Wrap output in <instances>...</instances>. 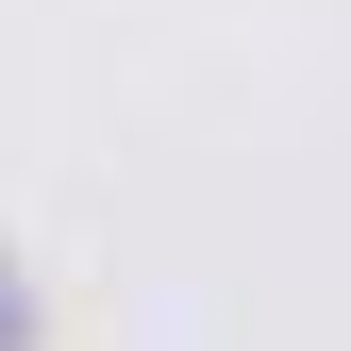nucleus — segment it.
Segmentation results:
<instances>
[{"instance_id":"obj_1","label":"nucleus","mask_w":351,"mask_h":351,"mask_svg":"<svg viewBox=\"0 0 351 351\" xmlns=\"http://www.w3.org/2000/svg\"><path fill=\"white\" fill-rule=\"evenodd\" d=\"M0 318H17V301H0Z\"/></svg>"}]
</instances>
